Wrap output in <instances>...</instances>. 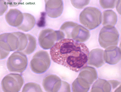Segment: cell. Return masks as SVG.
<instances>
[{
	"label": "cell",
	"mask_w": 121,
	"mask_h": 92,
	"mask_svg": "<svg viewBox=\"0 0 121 92\" xmlns=\"http://www.w3.org/2000/svg\"><path fill=\"white\" fill-rule=\"evenodd\" d=\"M89 53L85 44L69 38L56 42L50 50L53 61L76 72L87 66Z\"/></svg>",
	"instance_id": "cell-1"
},
{
	"label": "cell",
	"mask_w": 121,
	"mask_h": 92,
	"mask_svg": "<svg viewBox=\"0 0 121 92\" xmlns=\"http://www.w3.org/2000/svg\"><path fill=\"white\" fill-rule=\"evenodd\" d=\"M0 40L1 59L6 58L10 51H20L21 42L18 32L2 34Z\"/></svg>",
	"instance_id": "cell-2"
},
{
	"label": "cell",
	"mask_w": 121,
	"mask_h": 92,
	"mask_svg": "<svg viewBox=\"0 0 121 92\" xmlns=\"http://www.w3.org/2000/svg\"><path fill=\"white\" fill-rule=\"evenodd\" d=\"M60 30L65 33L68 37L80 42L86 41L89 38L90 31L86 28L78 24L71 21L64 23Z\"/></svg>",
	"instance_id": "cell-3"
},
{
	"label": "cell",
	"mask_w": 121,
	"mask_h": 92,
	"mask_svg": "<svg viewBox=\"0 0 121 92\" xmlns=\"http://www.w3.org/2000/svg\"><path fill=\"white\" fill-rule=\"evenodd\" d=\"M102 19L101 12L94 7H88L85 9L80 13L79 17L80 23L90 30L99 26Z\"/></svg>",
	"instance_id": "cell-4"
},
{
	"label": "cell",
	"mask_w": 121,
	"mask_h": 92,
	"mask_svg": "<svg viewBox=\"0 0 121 92\" xmlns=\"http://www.w3.org/2000/svg\"><path fill=\"white\" fill-rule=\"evenodd\" d=\"M65 35L63 32L47 28L41 31L39 35V43L44 49L51 48L56 42L63 39Z\"/></svg>",
	"instance_id": "cell-5"
},
{
	"label": "cell",
	"mask_w": 121,
	"mask_h": 92,
	"mask_svg": "<svg viewBox=\"0 0 121 92\" xmlns=\"http://www.w3.org/2000/svg\"><path fill=\"white\" fill-rule=\"evenodd\" d=\"M51 60L47 51L40 50L34 55L30 63L31 69L34 73L40 74L46 71L49 68Z\"/></svg>",
	"instance_id": "cell-6"
},
{
	"label": "cell",
	"mask_w": 121,
	"mask_h": 92,
	"mask_svg": "<svg viewBox=\"0 0 121 92\" xmlns=\"http://www.w3.org/2000/svg\"><path fill=\"white\" fill-rule=\"evenodd\" d=\"M119 34L116 28L113 26H104L99 33V41L101 46L106 48L118 44Z\"/></svg>",
	"instance_id": "cell-7"
},
{
	"label": "cell",
	"mask_w": 121,
	"mask_h": 92,
	"mask_svg": "<svg viewBox=\"0 0 121 92\" xmlns=\"http://www.w3.org/2000/svg\"><path fill=\"white\" fill-rule=\"evenodd\" d=\"M28 64L27 56L20 51L13 52L10 55L7 62V66L11 72L22 73L26 69Z\"/></svg>",
	"instance_id": "cell-8"
},
{
	"label": "cell",
	"mask_w": 121,
	"mask_h": 92,
	"mask_svg": "<svg viewBox=\"0 0 121 92\" xmlns=\"http://www.w3.org/2000/svg\"><path fill=\"white\" fill-rule=\"evenodd\" d=\"M24 83L23 78L20 74L10 73L6 76L2 80V89L4 92H19Z\"/></svg>",
	"instance_id": "cell-9"
},
{
	"label": "cell",
	"mask_w": 121,
	"mask_h": 92,
	"mask_svg": "<svg viewBox=\"0 0 121 92\" xmlns=\"http://www.w3.org/2000/svg\"><path fill=\"white\" fill-rule=\"evenodd\" d=\"M97 78V74L95 69L93 67H87L83 69L76 79L81 86L90 88Z\"/></svg>",
	"instance_id": "cell-10"
},
{
	"label": "cell",
	"mask_w": 121,
	"mask_h": 92,
	"mask_svg": "<svg viewBox=\"0 0 121 92\" xmlns=\"http://www.w3.org/2000/svg\"><path fill=\"white\" fill-rule=\"evenodd\" d=\"M45 8L48 15L56 18L62 14L63 9L62 0H45Z\"/></svg>",
	"instance_id": "cell-11"
},
{
	"label": "cell",
	"mask_w": 121,
	"mask_h": 92,
	"mask_svg": "<svg viewBox=\"0 0 121 92\" xmlns=\"http://www.w3.org/2000/svg\"><path fill=\"white\" fill-rule=\"evenodd\" d=\"M61 80L57 76L48 75L44 78L42 85L45 90L48 92H57L61 86Z\"/></svg>",
	"instance_id": "cell-12"
},
{
	"label": "cell",
	"mask_w": 121,
	"mask_h": 92,
	"mask_svg": "<svg viewBox=\"0 0 121 92\" xmlns=\"http://www.w3.org/2000/svg\"><path fill=\"white\" fill-rule=\"evenodd\" d=\"M104 57L107 63L111 65L116 64L121 59V50L115 46L109 47L104 52Z\"/></svg>",
	"instance_id": "cell-13"
},
{
	"label": "cell",
	"mask_w": 121,
	"mask_h": 92,
	"mask_svg": "<svg viewBox=\"0 0 121 92\" xmlns=\"http://www.w3.org/2000/svg\"><path fill=\"white\" fill-rule=\"evenodd\" d=\"M5 18L10 25L17 28L22 22L23 13L17 9H10L6 14Z\"/></svg>",
	"instance_id": "cell-14"
},
{
	"label": "cell",
	"mask_w": 121,
	"mask_h": 92,
	"mask_svg": "<svg viewBox=\"0 0 121 92\" xmlns=\"http://www.w3.org/2000/svg\"><path fill=\"white\" fill-rule=\"evenodd\" d=\"M104 51L100 49L92 50L90 52L88 58L89 65L97 68L102 66L105 63Z\"/></svg>",
	"instance_id": "cell-15"
},
{
	"label": "cell",
	"mask_w": 121,
	"mask_h": 92,
	"mask_svg": "<svg viewBox=\"0 0 121 92\" xmlns=\"http://www.w3.org/2000/svg\"><path fill=\"white\" fill-rule=\"evenodd\" d=\"M23 19L20 25L17 28L19 29L24 32L31 30L35 26V20L34 17L31 14L23 13Z\"/></svg>",
	"instance_id": "cell-16"
},
{
	"label": "cell",
	"mask_w": 121,
	"mask_h": 92,
	"mask_svg": "<svg viewBox=\"0 0 121 92\" xmlns=\"http://www.w3.org/2000/svg\"><path fill=\"white\" fill-rule=\"evenodd\" d=\"M103 25L104 26H113L117 23V17L116 13L111 10L105 11L103 12Z\"/></svg>",
	"instance_id": "cell-17"
},
{
	"label": "cell",
	"mask_w": 121,
	"mask_h": 92,
	"mask_svg": "<svg viewBox=\"0 0 121 92\" xmlns=\"http://www.w3.org/2000/svg\"><path fill=\"white\" fill-rule=\"evenodd\" d=\"M111 89V85L109 83V81L99 79L94 84L91 92H110Z\"/></svg>",
	"instance_id": "cell-18"
},
{
	"label": "cell",
	"mask_w": 121,
	"mask_h": 92,
	"mask_svg": "<svg viewBox=\"0 0 121 92\" xmlns=\"http://www.w3.org/2000/svg\"><path fill=\"white\" fill-rule=\"evenodd\" d=\"M22 92H42V91L40 86L38 84L33 83H29L25 85Z\"/></svg>",
	"instance_id": "cell-19"
},
{
	"label": "cell",
	"mask_w": 121,
	"mask_h": 92,
	"mask_svg": "<svg viewBox=\"0 0 121 92\" xmlns=\"http://www.w3.org/2000/svg\"><path fill=\"white\" fill-rule=\"evenodd\" d=\"M116 0H100L99 3L103 8H113L115 6Z\"/></svg>",
	"instance_id": "cell-20"
},
{
	"label": "cell",
	"mask_w": 121,
	"mask_h": 92,
	"mask_svg": "<svg viewBox=\"0 0 121 92\" xmlns=\"http://www.w3.org/2000/svg\"><path fill=\"white\" fill-rule=\"evenodd\" d=\"M73 5L78 9L83 8L89 4L90 0H71Z\"/></svg>",
	"instance_id": "cell-21"
},
{
	"label": "cell",
	"mask_w": 121,
	"mask_h": 92,
	"mask_svg": "<svg viewBox=\"0 0 121 92\" xmlns=\"http://www.w3.org/2000/svg\"><path fill=\"white\" fill-rule=\"evenodd\" d=\"M46 13L45 12H42L41 17L37 23V26L40 27H43L45 26V24Z\"/></svg>",
	"instance_id": "cell-22"
},
{
	"label": "cell",
	"mask_w": 121,
	"mask_h": 92,
	"mask_svg": "<svg viewBox=\"0 0 121 92\" xmlns=\"http://www.w3.org/2000/svg\"><path fill=\"white\" fill-rule=\"evenodd\" d=\"M110 83L112 85L113 88H114L120 84V83L118 81L115 80L109 81Z\"/></svg>",
	"instance_id": "cell-23"
}]
</instances>
